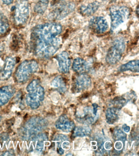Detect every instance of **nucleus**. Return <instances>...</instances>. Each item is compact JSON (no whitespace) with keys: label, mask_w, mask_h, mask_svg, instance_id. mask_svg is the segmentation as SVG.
Masks as SVG:
<instances>
[{"label":"nucleus","mask_w":139,"mask_h":156,"mask_svg":"<svg viewBox=\"0 0 139 156\" xmlns=\"http://www.w3.org/2000/svg\"><path fill=\"white\" fill-rule=\"evenodd\" d=\"M62 31V26L60 23L53 22L39 24L33 29L31 40L39 43H47L57 37Z\"/></svg>","instance_id":"obj_1"},{"label":"nucleus","mask_w":139,"mask_h":156,"mask_svg":"<svg viewBox=\"0 0 139 156\" xmlns=\"http://www.w3.org/2000/svg\"><path fill=\"white\" fill-rule=\"evenodd\" d=\"M48 125L47 121L42 117H31L25 122L20 130L19 136L23 140H32L42 132Z\"/></svg>","instance_id":"obj_2"},{"label":"nucleus","mask_w":139,"mask_h":156,"mask_svg":"<svg viewBox=\"0 0 139 156\" xmlns=\"http://www.w3.org/2000/svg\"><path fill=\"white\" fill-rule=\"evenodd\" d=\"M38 66L35 60H26L22 62L17 68L15 79L18 83H24L27 81L33 74L38 70Z\"/></svg>","instance_id":"obj_3"},{"label":"nucleus","mask_w":139,"mask_h":156,"mask_svg":"<svg viewBox=\"0 0 139 156\" xmlns=\"http://www.w3.org/2000/svg\"><path fill=\"white\" fill-rule=\"evenodd\" d=\"M111 30L113 31L129 18L130 10L126 6L113 5L109 9Z\"/></svg>","instance_id":"obj_4"},{"label":"nucleus","mask_w":139,"mask_h":156,"mask_svg":"<svg viewBox=\"0 0 139 156\" xmlns=\"http://www.w3.org/2000/svg\"><path fill=\"white\" fill-rule=\"evenodd\" d=\"M125 48V41L123 38L116 39L107 52L106 62L110 65L116 64L120 60Z\"/></svg>","instance_id":"obj_5"},{"label":"nucleus","mask_w":139,"mask_h":156,"mask_svg":"<svg viewBox=\"0 0 139 156\" xmlns=\"http://www.w3.org/2000/svg\"><path fill=\"white\" fill-rule=\"evenodd\" d=\"M30 6L26 1L18 3L14 13V19L18 25H23L27 22L30 16Z\"/></svg>","instance_id":"obj_6"},{"label":"nucleus","mask_w":139,"mask_h":156,"mask_svg":"<svg viewBox=\"0 0 139 156\" xmlns=\"http://www.w3.org/2000/svg\"><path fill=\"white\" fill-rule=\"evenodd\" d=\"M44 97V89L39 85L35 91L27 94L25 100L29 107L35 109L39 107L41 102L43 101Z\"/></svg>","instance_id":"obj_7"},{"label":"nucleus","mask_w":139,"mask_h":156,"mask_svg":"<svg viewBox=\"0 0 139 156\" xmlns=\"http://www.w3.org/2000/svg\"><path fill=\"white\" fill-rule=\"evenodd\" d=\"M75 8L74 2H64L56 6L51 12L50 16L55 20H62L74 11Z\"/></svg>","instance_id":"obj_8"},{"label":"nucleus","mask_w":139,"mask_h":156,"mask_svg":"<svg viewBox=\"0 0 139 156\" xmlns=\"http://www.w3.org/2000/svg\"><path fill=\"white\" fill-rule=\"evenodd\" d=\"M96 117L93 113L92 108L87 106L77 112L75 118L77 121L87 126L93 124L96 121Z\"/></svg>","instance_id":"obj_9"},{"label":"nucleus","mask_w":139,"mask_h":156,"mask_svg":"<svg viewBox=\"0 0 139 156\" xmlns=\"http://www.w3.org/2000/svg\"><path fill=\"white\" fill-rule=\"evenodd\" d=\"M89 26L94 32L97 34L105 32L108 27L107 20L102 16L93 17L89 22Z\"/></svg>","instance_id":"obj_10"},{"label":"nucleus","mask_w":139,"mask_h":156,"mask_svg":"<svg viewBox=\"0 0 139 156\" xmlns=\"http://www.w3.org/2000/svg\"><path fill=\"white\" fill-rule=\"evenodd\" d=\"M16 64V59L12 56H8L5 61L4 65L0 75V80H8L13 74Z\"/></svg>","instance_id":"obj_11"},{"label":"nucleus","mask_w":139,"mask_h":156,"mask_svg":"<svg viewBox=\"0 0 139 156\" xmlns=\"http://www.w3.org/2000/svg\"><path fill=\"white\" fill-rule=\"evenodd\" d=\"M56 59L58 62L60 72L63 74L69 73L71 60L68 52L63 51L57 56Z\"/></svg>","instance_id":"obj_12"},{"label":"nucleus","mask_w":139,"mask_h":156,"mask_svg":"<svg viewBox=\"0 0 139 156\" xmlns=\"http://www.w3.org/2000/svg\"><path fill=\"white\" fill-rule=\"evenodd\" d=\"M55 126L57 129L61 130L64 132L69 133L74 130L75 124L66 115H63L57 119Z\"/></svg>","instance_id":"obj_13"},{"label":"nucleus","mask_w":139,"mask_h":156,"mask_svg":"<svg viewBox=\"0 0 139 156\" xmlns=\"http://www.w3.org/2000/svg\"><path fill=\"white\" fill-rule=\"evenodd\" d=\"M75 78L74 81V87L76 91L86 90L91 85V78L85 73L80 74Z\"/></svg>","instance_id":"obj_14"},{"label":"nucleus","mask_w":139,"mask_h":156,"mask_svg":"<svg viewBox=\"0 0 139 156\" xmlns=\"http://www.w3.org/2000/svg\"><path fill=\"white\" fill-rule=\"evenodd\" d=\"M16 92V89L12 85H6L0 88V107L6 104Z\"/></svg>","instance_id":"obj_15"},{"label":"nucleus","mask_w":139,"mask_h":156,"mask_svg":"<svg viewBox=\"0 0 139 156\" xmlns=\"http://www.w3.org/2000/svg\"><path fill=\"white\" fill-rule=\"evenodd\" d=\"M100 6V2L93 1L87 5H83L79 9V12L84 16L89 17L92 16L98 10Z\"/></svg>","instance_id":"obj_16"},{"label":"nucleus","mask_w":139,"mask_h":156,"mask_svg":"<svg viewBox=\"0 0 139 156\" xmlns=\"http://www.w3.org/2000/svg\"><path fill=\"white\" fill-rule=\"evenodd\" d=\"M72 69L79 74H82L87 71L88 65L85 60L81 58H77L73 62Z\"/></svg>","instance_id":"obj_17"},{"label":"nucleus","mask_w":139,"mask_h":156,"mask_svg":"<svg viewBox=\"0 0 139 156\" xmlns=\"http://www.w3.org/2000/svg\"><path fill=\"white\" fill-rule=\"evenodd\" d=\"M119 111L115 107H110L106 111L105 116L106 121L109 124H114L119 119L118 112Z\"/></svg>","instance_id":"obj_18"},{"label":"nucleus","mask_w":139,"mask_h":156,"mask_svg":"<svg viewBox=\"0 0 139 156\" xmlns=\"http://www.w3.org/2000/svg\"><path fill=\"white\" fill-rule=\"evenodd\" d=\"M139 62L138 60H135L128 62L122 65L119 68V71L123 72L130 71L135 73H138L139 70Z\"/></svg>","instance_id":"obj_19"},{"label":"nucleus","mask_w":139,"mask_h":156,"mask_svg":"<svg viewBox=\"0 0 139 156\" xmlns=\"http://www.w3.org/2000/svg\"><path fill=\"white\" fill-rule=\"evenodd\" d=\"M51 86L53 88L58 89L60 93H64L66 91V86L65 81L63 78L61 76H58L56 77L52 80L51 83Z\"/></svg>","instance_id":"obj_20"},{"label":"nucleus","mask_w":139,"mask_h":156,"mask_svg":"<svg viewBox=\"0 0 139 156\" xmlns=\"http://www.w3.org/2000/svg\"><path fill=\"white\" fill-rule=\"evenodd\" d=\"M73 130V135L75 137H85L91 133V129L88 126L75 127Z\"/></svg>","instance_id":"obj_21"},{"label":"nucleus","mask_w":139,"mask_h":156,"mask_svg":"<svg viewBox=\"0 0 139 156\" xmlns=\"http://www.w3.org/2000/svg\"><path fill=\"white\" fill-rule=\"evenodd\" d=\"M9 29V23L8 18L0 11V35L6 34Z\"/></svg>","instance_id":"obj_22"},{"label":"nucleus","mask_w":139,"mask_h":156,"mask_svg":"<svg viewBox=\"0 0 139 156\" xmlns=\"http://www.w3.org/2000/svg\"><path fill=\"white\" fill-rule=\"evenodd\" d=\"M49 0H39L34 7L35 12L38 14H43L48 7Z\"/></svg>","instance_id":"obj_23"},{"label":"nucleus","mask_w":139,"mask_h":156,"mask_svg":"<svg viewBox=\"0 0 139 156\" xmlns=\"http://www.w3.org/2000/svg\"><path fill=\"white\" fill-rule=\"evenodd\" d=\"M128 100L123 97H116L112 101V104L113 107L120 110L127 103Z\"/></svg>","instance_id":"obj_24"},{"label":"nucleus","mask_w":139,"mask_h":156,"mask_svg":"<svg viewBox=\"0 0 139 156\" xmlns=\"http://www.w3.org/2000/svg\"><path fill=\"white\" fill-rule=\"evenodd\" d=\"M113 139L115 141H121L124 142L126 138V135L120 129L115 130L113 133Z\"/></svg>","instance_id":"obj_25"},{"label":"nucleus","mask_w":139,"mask_h":156,"mask_svg":"<svg viewBox=\"0 0 139 156\" xmlns=\"http://www.w3.org/2000/svg\"><path fill=\"white\" fill-rule=\"evenodd\" d=\"M39 85V80H38V79H34L27 87V91L28 93L32 92V91H35Z\"/></svg>","instance_id":"obj_26"},{"label":"nucleus","mask_w":139,"mask_h":156,"mask_svg":"<svg viewBox=\"0 0 139 156\" xmlns=\"http://www.w3.org/2000/svg\"><path fill=\"white\" fill-rule=\"evenodd\" d=\"M54 140L57 141V147L58 148V147H61L62 143L64 141H68L69 140V138L66 135H63V134H58L56 136Z\"/></svg>","instance_id":"obj_27"},{"label":"nucleus","mask_w":139,"mask_h":156,"mask_svg":"<svg viewBox=\"0 0 139 156\" xmlns=\"http://www.w3.org/2000/svg\"><path fill=\"white\" fill-rule=\"evenodd\" d=\"M112 143L111 141H107L104 144V148L107 150H110L112 147Z\"/></svg>","instance_id":"obj_28"},{"label":"nucleus","mask_w":139,"mask_h":156,"mask_svg":"<svg viewBox=\"0 0 139 156\" xmlns=\"http://www.w3.org/2000/svg\"><path fill=\"white\" fill-rule=\"evenodd\" d=\"M115 149L117 150H121L123 148V144L121 141H118L116 142L115 144Z\"/></svg>","instance_id":"obj_29"},{"label":"nucleus","mask_w":139,"mask_h":156,"mask_svg":"<svg viewBox=\"0 0 139 156\" xmlns=\"http://www.w3.org/2000/svg\"><path fill=\"white\" fill-rule=\"evenodd\" d=\"M92 107H93V113L95 116H97V108L98 107V105L96 103H93L92 104Z\"/></svg>","instance_id":"obj_30"},{"label":"nucleus","mask_w":139,"mask_h":156,"mask_svg":"<svg viewBox=\"0 0 139 156\" xmlns=\"http://www.w3.org/2000/svg\"><path fill=\"white\" fill-rule=\"evenodd\" d=\"M2 156H13L14 155V152L12 151H5L3 152L2 154Z\"/></svg>","instance_id":"obj_31"},{"label":"nucleus","mask_w":139,"mask_h":156,"mask_svg":"<svg viewBox=\"0 0 139 156\" xmlns=\"http://www.w3.org/2000/svg\"><path fill=\"white\" fill-rule=\"evenodd\" d=\"M123 129L124 131L126 133L129 132L130 130V127L128 126L126 124H124V125L123 126Z\"/></svg>","instance_id":"obj_32"},{"label":"nucleus","mask_w":139,"mask_h":156,"mask_svg":"<svg viewBox=\"0 0 139 156\" xmlns=\"http://www.w3.org/2000/svg\"><path fill=\"white\" fill-rule=\"evenodd\" d=\"M2 1L5 4L9 5L13 3L14 0H2Z\"/></svg>","instance_id":"obj_33"},{"label":"nucleus","mask_w":139,"mask_h":156,"mask_svg":"<svg viewBox=\"0 0 139 156\" xmlns=\"http://www.w3.org/2000/svg\"><path fill=\"white\" fill-rule=\"evenodd\" d=\"M1 139L3 140H8L9 139V136H8L7 134L4 133L2 134L1 136Z\"/></svg>","instance_id":"obj_34"},{"label":"nucleus","mask_w":139,"mask_h":156,"mask_svg":"<svg viewBox=\"0 0 139 156\" xmlns=\"http://www.w3.org/2000/svg\"><path fill=\"white\" fill-rule=\"evenodd\" d=\"M58 152L60 154H63L64 153V150L62 147H58Z\"/></svg>","instance_id":"obj_35"},{"label":"nucleus","mask_w":139,"mask_h":156,"mask_svg":"<svg viewBox=\"0 0 139 156\" xmlns=\"http://www.w3.org/2000/svg\"><path fill=\"white\" fill-rule=\"evenodd\" d=\"M118 1V0H112V2H115L116 1Z\"/></svg>","instance_id":"obj_36"},{"label":"nucleus","mask_w":139,"mask_h":156,"mask_svg":"<svg viewBox=\"0 0 139 156\" xmlns=\"http://www.w3.org/2000/svg\"><path fill=\"white\" fill-rule=\"evenodd\" d=\"M2 67H0V74H1V72H2Z\"/></svg>","instance_id":"obj_37"},{"label":"nucleus","mask_w":139,"mask_h":156,"mask_svg":"<svg viewBox=\"0 0 139 156\" xmlns=\"http://www.w3.org/2000/svg\"><path fill=\"white\" fill-rule=\"evenodd\" d=\"M66 155H72V154H67Z\"/></svg>","instance_id":"obj_38"},{"label":"nucleus","mask_w":139,"mask_h":156,"mask_svg":"<svg viewBox=\"0 0 139 156\" xmlns=\"http://www.w3.org/2000/svg\"><path fill=\"white\" fill-rule=\"evenodd\" d=\"M1 119H1V117L0 116V122H1Z\"/></svg>","instance_id":"obj_39"},{"label":"nucleus","mask_w":139,"mask_h":156,"mask_svg":"<svg viewBox=\"0 0 139 156\" xmlns=\"http://www.w3.org/2000/svg\"><path fill=\"white\" fill-rule=\"evenodd\" d=\"M60 1H63V0H60Z\"/></svg>","instance_id":"obj_40"}]
</instances>
